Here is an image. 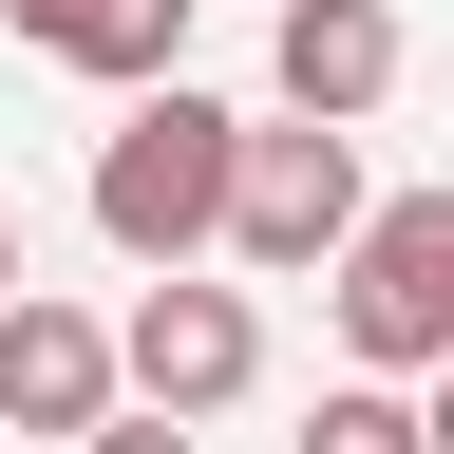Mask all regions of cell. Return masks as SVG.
I'll list each match as a JSON object with an SVG mask.
<instances>
[{"instance_id":"8fae6325","label":"cell","mask_w":454,"mask_h":454,"mask_svg":"<svg viewBox=\"0 0 454 454\" xmlns=\"http://www.w3.org/2000/svg\"><path fill=\"white\" fill-rule=\"evenodd\" d=\"M0 303H20V208H0Z\"/></svg>"},{"instance_id":"6da1fadb","label":"cell","mask_w":454,"mask_h":454,"mask_svg":"<svg viewBox=\"0 0 454 454\" xmlns=\"http://www.w3.org/2000/svg\"><path fill=\"white\" fill-rule=\"evenodd\" d=\"M227 190H247V114L190 95V76H152V95L95 133V247H114V265H190V247H227Z\"/></svg>"},{"instance_id":"5b68a950","label":"cell","mask_w":454,"mask_h":454,"mask_svg":"<svg viewBox=\"0 0 454 454\" xmlns=\"http://www.w3.org/2000/svg\"><path fill=\"white\" fill-rule=\"evenodd\" d=\"M247 379H265V303H247V284L152 265V303H133V397H170V417H227Z\"/></svg>"},{"instance_id":"52a82bcc","label":"cell","mask_w":454,"mask_h":454,"mask_svg":"<svg viewBox=\"0 0 454 454\" xmlns=\"http://www.w3.org/2000/svg\"><path fill=\"white\" fill-rule=\"evenodd\" d=\"M20 57L152 95V76H190V0H20Z\"/></svg>"},{"instance_id":"30bf717a","label":"cell","mask_w":454,"mask_h":454,"mask_svg":"<svg viewBox=\"0 0 454 454\" xmlns=\"http://www.w3.org/2000/svg\"><path fill=\"white\" fill-rule=\"evenodd\" d=\"M417 397H435V454H454V360H435V379H417Z\"/></svg>"},{"instance_id":"8992f818","label":"cell","mask_w":454,"mask_h":454,"mask_svg":"<svg viewBox=\"0 0 454 454\" xmlns=\"http://www.w3.org/2000/svg\"><path fill=\"white\" fill-rule=\"evenodd\" d=\"M265 76H284V114H360L397 95V0H284V38H265Z\"/></svg>"},{"instance_id":"7a4b0ae2","label":"cell","mask_w":454,"mask_h":454,"mask_svg":"<svg viewBox=\"0 0 454 454\" xmlns=\"http://www.w3.org/2000/svg\"><path fill=\"white\" fill-rule=\"evenodd\" d=\"M322 303H340V360L435 379V360H454V190H379L360 247L322 265Z\"/></svg>"},{"instance_id":"ba28073f","label":"cell","mask_w":454,"mask_h":454,"mask_svg":"<svg viewBox=\"0 0 454 454\" xmlns=\"http://www.w3.org/2000/svg\"><path fill=\"white\" fill-rule=\"evenodd\" d=\"M303 454H435V397L360 360V379H340V397H322V417H303Z\"/></svg>"},{"instance_id":"9c48e42d","label":"cell","mask_w":454,"mask_h":454,"mask_svg":"<svg viewBox=\"0 0 454 454\" xmlns=\"http://www.w3.org/2000/svg\"><path fill=\"white\" fill-rule=\"evenodd\" d=\"M76 454H208V417H170V397H114V417H95Z\"/></svg>"},{"instance_id":"277c9868","label":"cell","mask_w":454,"mask_h":454,"mask_svg":"<svg viewBox=\"0 0 454 454\" xmlns=\"http://www.w3.org/2000/svg\"><path fill=\"white\" fill-rule=\"evenodd\" d=\"M114 397H133V322L20 284V303H0V435H95Z\"/></svg>"},{"instance_id":"3957f363","label":"cell","mask_w":454,"mask_h":454,"mask_svg":"<svg viewBox=\"0 0 454 454\" xmlns=\"http://www.w3.org/2000/svg\"><path fill=\"white\" fill-rule=\"evenodd\" d=\"M360 133L340 114H265L247 133V190H227V265H265V284H322L340 247H360Z\"/></svg>"}]
</instances>
